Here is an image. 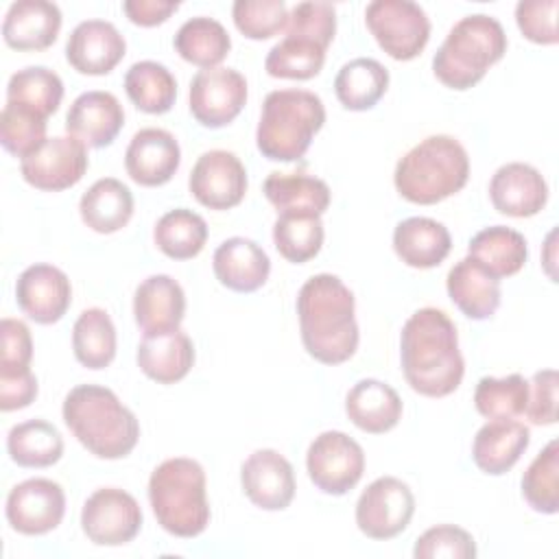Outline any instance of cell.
Returning a JSON list of instances; mask_svg holds the SVG:
<instances>
[{
    "mask_svg": "<svg viewBox=\"0 0 559 559\" xmlns=\"http://www.w3.org/2000/svg\"><path fill=\"white\" fill-rule=\"evenodd\" d=\"M400 358L406 382L426 397L454 393L465 373L456 325L439 308H419L406 319Z\"/></svg>",
    "mask_w": 559,
    "mask_h": 559,
    "instance_id": "1",
    "label": "cell"
},
{
    "mask_svg": "<svg viewBox=\"0 0 559 559\" xmlns=\"http://www.w3.org/2000/svg\"><path fill=\"white\" fill-rule=\"evenodd\" d=\"M354 293L332 273L312 275L297 295L299 332L306 352L323 365H341L358 349Z\"/></svg>",
    "mask_w": 559,
    "mask_h": 559,
    "instance_id": "2",
    "label": "cell"
},
{
    "mask_svg": "<svg viewBox=\"0 0 559 559\" xmlns=\"http://www.w3.org/2000/svg\"><path fill=\"white\" fill-rule=\"evenodd\" d=\"M61 413L76 441L98 459H122L140 439L135 415L107 386H74L66 395Z\"/></svg>",
    "mask_w": 559,
    "mask_h": 559,
    "instance_id": "3",
    "label": "cell"
},
{
    "mask_svg": "<svg viewBox=\"0 0 559 559\" xmlns=\"http://www.w3.org/2000/svg\"><path fill=\"white\" fill-rule=\"evenodd\" d=\"M469 157L452 135H428L395 166V190L411 203H439L467 183Z\"/></svg>",
    "mask_w": 559,
    "mask_h": 559,
    "instance_id": "4",
    "label": "cell"
},
{
    "mask_svg": "<svg viewBox=\"0 0 559 559\" xmlns=\"http://www.w3.org/2000/svg\"><path fill=\"white\" fill-rule=\"evenodd\" d=\"M148 502L157 524L175 537H197L210 524L205 472L186 456L166 459L148 478Z\"/></svg>",
    "mask_w": 559,
    "mask_h": 559,
    "instance_id": "5",
    "label": "cell"
},
{
    "mask_svg": "<svg viewBox=\"0 0 559 559\" xmlns=\"http://www.w3.org/2000/svg\"><path fill=\"white\" fill-rule=\"evenodd\" d=\"M325 122V107L314 92L273 90L262 103L255 131L258 151L273 162H297Z\"/></svg>",
    "mask_w": 559,
    "mask_h": 559,
    "instance_id": "6",
    "label": "cell"
},
{
    "mask_svg": "<svg viewBox=\"0 0 559 559\" xmlns=\"http://www.w3.org/2000/svg\"><path fill=\"white\" fill-rule=\"evenodd\" d=\"M507 52L502 24L485 13L461 17L432 57L435 76L452 90L474 87Z\"/></svg>",
    "mask_w": 559,
    "mask_h": 559,
    "instance_id": "7",
    "label": "cell"
},
{
    "mask_svg": "<svg viewBox=\"0 0 559 559\" xmlns=\"http://www.w3.org/2000/svg\"><path fill=\"white\" fill-rule=\"evenodd\" d=\"M365 22L378 46L395 61L415 59L430 37L426 11L411 0H373L365 9Z\"/></svg>",
    "mask_w": 559,
    "mask_h": 559,
    "instance_id": "8",
    "label": "cell"
},
{
    "mask_svg": "<svg viewBox=\"0 0 559 559\" xmlns=\"http://www.w3.org/2000/svg\"><path fill=\"white\" fill-rule=\"evenodd\" d=\"M306 469L317 489L330 496H343L362 478L365 452L349 435L325 430L310 443Z\"/></svg>",
    "mask_w": 559,
    "mask_h": 559,
    "instance_id": "9",
    "label": "cell"
},
{
    "mask_svg": "<svg viewBox=\"0 0 559 559\" xmlns=\"http://www.w3.org/2000/svg\"><path fill=\"white\" fill-rule=\"evenodd\" d=\"M81 528L96 546H122L140 533L142 509L129 491L100 487L83 504Z\"/></svg>",
    "mask_w": 559,
    "mask_h": 559,
    "instance_id": "10",
    "label": "cell"
},
{
    "mask_svg": "<svg viewBox=\"0 0 559 559\" xmlns=\"http://www.w3.org/2000/svg\"><path fill=\"white\" fill-rule=\"evenodd\" d=\"M415 513V498L406 483L395 476L376 478L356 502V524L371 539L400 535Z\"/></svg>",
    "mask_w": 559,
    "mask_h": 559,
    "instance_id": "11",
    "label": "cell"
},
{
    "mask_svg": "<svg viewBox=\"0 0 559 559\" xmlns=\"http://www.w3.org/2000/svg\"><path fill=\"white\" fill-rule=\"evenodd\" d=\"M247 103V81L234 68L199 70L190 83V111L199 124L218 129L229 124Z\"/></svg>",
    "mask_w": 559,
    "mask_h": 559,
    "instance_id": "12",
    "label": "cell"
},
{
    "mask_svg": "<svg viewBox=\"0 0 559 559\" xmlns=\"http://www.w3.org/2000/svg\"><path fill=\"white\" fill-rule=\"evenodd\" d=\"M85 144L72 135L48 138L37 151L20 162L26 183L37 190L59 192L79 183L87 170Z\"/></svg>",
    "mask_w": 559,
    "mask_h": 559,
    "instance_id": "13",
    "label": "cell"
},
{
    "mask_svg": "<svg viewBox=\"0 0 559 559\" xmlns=\"http://www.w3.org/2000/svg\"><path fill=\"white\" fill-rule=\"evenodd\" d=\"M7 522L22 535H44L57 528L66 513V493L50 478H28L7 496Z\"/></svg>",
    "mask_w": 559,
    "mask_h": 559,
    "instance_id": "14",
    "label": "cell"
},
{
    "mask_svg": "<svg viewBox=\"0 0 559 559\" xmlns=\"http://www.w3.org/2000/svg\"><path fill=\"white\" fill-rule=\"evenodd\" d=\"M188 186L201 205L210 210H229L245 199L247 170L234 153L214 148L197 159Z\"/></svg>",
    "mask_w": 559,
    "mask_h": 559,
    "instance_id": "15",
    "label": "cell"
},
{
    "mask_svg": "<svg viewBox=\"0 0 559 559\" xmlns=\"http://www.w3.org/2000/svg\"><path fill=\"white\" fill-rule=\"evenodd\" d=\"M245 496L264 511H282L295 498V472L286 456L264 448L249 454L240 467Z\"/></svg>",
    "mask_w": 559,
    "mask_h": 559,
    "instance_id": "16",
    "label": "cell"
},
{
    "mask_svg": "<svg viewBox=\"0 0 559 559\" xmlns=\"http://www.w3.org/2000/svg\"><path fill=\"white\" fill-rule=\"evenodd\" d=\"M15 299L20 310L35 323H57L72 301L68 275L52 264H33L24 269L15 282Z\"/></svg>",
    "mask_w": 559,
    "mask_h": 559,
    "instance_id": "17",
    "label": "cell"
},
{
    "mask_svg": "<svg viewBox=\"0 0 559 559\" xmlns=\"http://www.w3.org/2000/svg\"><path fill=\"white\" fill-rule=\"evenodd\" d=\"M181 164V148L175 135L166 129H140L124 153L127 175L140 186H164L173 179Z\"/></svg>",
    "mask_w": 559,
    "mask_h": 559,
    "instance_id": "18",
    "label": "cell"
},
{
    "mask_svg": "<svg viewBox=\"0 0 559 559\" xmlns=\"http://www.w3.org/2000/svg\"><path fill=\"white\" fill-rule=\"evenodd\" d=\"M127 41L120 31L105 20H85L74 26L66 44L68 63L81 72L100 76L111 72L124 57Z\"/></svg>",
    "mask_w": 559,
    "mask_h": 559,
    "instance_id": "19",
    "label": "cell"
},
{
    "mask_svg": "<svg viewBox=\"0 0 559 559\" xmlns=\"http://www.w3.org/2000/svg\"><path fill=\"white\" fill-rule=\"evenodd\" d=\"M124 124V109L111 92H83L66 114V131L85 146H109Z\"/></svg>",
    "mask_w": 559,
    "mask_h": 559,
    "instance_id": "20",
    "label": "cell"
},
{
    "mask_svg": "<svg viewBox=\"0 0 559 559\" xmlns=\"http://www.w3.org/2000/svg\"><path fill=\"white\" fill-rule=\"evenodd\" d=\"M489 199L500 214L528 218L544 210L548 183L537 168L522 162L500 166L489 181Z\"/></svg>",
    "mask_w": 559,
    "mask_h": 559,
    "instance_id": "21",
    "label": "cell"
},
{
    "mask_svg": "<svg viewBox=\"0 0 559 559\" xmlns=\"http://www.w3.org/2000/svg\"><path fill=\"white\" fill-rule=\"evenodd\" d=\"M135 323L144 334L177 330L186 314V295L170 275H151L140 282L133 295Z\"/></svg>",
    "mask_w": 559,
    "mask_h": 559,
    "instance_id": "22",
    "label": "cell"
},
{
    "mask_svg": "<svg viewBox=\"0 0 559 559\" xmlns=\"http://www.w3.org/2000/svg\"><path fill=\"white\" fill-rule=\"evenodd\" d=\"M216 280L236 293H253L264 286L271 273V260L266 251L242 236L221 242L212 258Z\"/></svg>",
    "mask_w": 559,
    "mask_h": 559,
    "instance_id": "23",
    "label": "cell"
},
{
    "mask_svg": "<svg viewBox=\"0 0 559 559\" xmlns=\"http://www.w3.org/2000/svg\"><path fill=\"white\" fill-rule=\"evenodd\" d=\"M61 28V11L48 0H17L2 22V37L15 50H46Z\"/></svg>",
    "mask_w": 559,
    "mask_h": 559,
    "instance_id": "24",
    "label": "cell"
},
{
    "mask_svg": "<svg viewBox=\"0 0 559 559\" xmlns=\"http://www.w3.org/2000/svg\"><path fill=\"white\" fill-rule=\"evenodd\" d=\"M445 288L452 304L474 321L493 317L500 306V280L487 273L469 255L448 271Z\"/></svg>",
    "mask_w": 559,
    "mask_h": 559,
    "instance_id": "25",
    "label": "cell"
},
{
    "mask_svg": "<svg viewBox=\"0 0 559 559\" xmlns=\"http://www.w3.org/2000/svg\"><path fill=\"white\" fill-rule=\"evenodd\" d=\"M135 358L146 378L159 384H175L192 369L194 345L179 328L162 334H144Z\"/></svg>",
    "mask_w": 559,
    "mask_h": 559,
    "instance_id": "26",
    "label": "cell"
},
{
    "mask_svg": "<svg viewBox=\"0 0 559 559\" xmlns=\"http://www.w3.org/2000/svg\"><path fill=\"white\" fill-rule=\"evenodd\" d=\"M531 443V432L515 419H489L474 437L472 459L485 474L509 472Z\"/></svg>",
    "mask_w": 559,
    "mask_h": 559,
    "instance_id": "27",
    "label": "cell"
},
{
    "mask_svg": "<svg viewBox=\"0 0 559 559\" xmlns=\"http://www.w3.org/2000/svg\"><path fill=\"white\" fill-rule=\"evenodd\" d=\"M393 249L404 264L413 269H432L448 258L452 238L443 223L428 216H411L395 225Z\"/></svg>",
    "mask_w": 559,
    "mask_h": 559,
    "instance_id": "28",
    "label": "cell"
},
{
    "mask_svg": "<svg viewBox=\"0 0 559 559\" xmlns=\"http://www.w3.org/2000/svg\"><path fill=\"white\" fill-rule=\"evenodd\" d=\"M345 413L356 428L369 435H382L397 426L402 417V400L386 382L365 378L349 389Z\"/></svg>",
    "mask_w": 559,
    "mask_h": 559,
    "instance_id": "29",
    "label": "cell"
},
{
    "mask_svg": "<svg viewBox=\"0 0 559 559\" xmlns=\"http://www.w3.org/2000/svg\"><path fill=\"white\" fill-rule=\"evenodd\" d=\"M262 190L277 214L321 216L330 205L328 183L306 173H271Z\"/></svg>",
    "mask_w": 559,
    "mask_h": 559,
    "instance_id": "30",
    "label": "cell"
},
{
    "mask_svg": "<svg viewBox=\"0 0 559 559\" xmlns=\"http://www.w3.org/2000/svg\"><path fill=\"white\" fill-rule=\"evenodd\" d=\"M79 212L90 229L98 234H114L131 221L133 194L120 179L105 177L83 192Z\"/></svg>",
    "mask_w": 559,
    "mask_h": 559,
    "instance_id": "31",
    "label": "cell"
},
{
    "mask_svg": "<svg viewBox=\"0 0 559 559\" xmlns=\"http://www.w3.org/2000/svg\"><path fill=\"white\" fill-rule=\"evenodd\" d=\"M467 255L474 258L493 277L515 275L528 258L526 238L504 225L480 229L467 245Z\"/></svg>",
    "mask_w": 559,
    "mask_h": 559,
    "instance_id": "32",
    "label": "cell"
},
{
    "mask_svg": "<svg viewBox=\"0 0 559 559\" xmlns=\"http://www.w3.org/2000/svg\"><path fill=\"white\" fill-rule=\"evenodd\" d=\"M389 87V70L369 57H358L347 61L336 79L334 92L338 103L352 111L371 109Z\"/></svg>",
    "mask_w": 559,
    "mask_h": 559,
    "instance_id": "33",
    "label": "cell"
},
{
    "mask_svg": "<svg viewBox=\"0 0 559 559\" xmlns=\"http://www.w3.org/2000/svg\"><path fill=\"white\" fill-rule=\"evenodd\" d=\"M231 48L229 33L214 17H190L186 20L175 35V50L188 63H194L203 70L218 68Z\"/></svg>",
    "mask_w": 559,
    "mask_h": 559,
    "instance_id": "34",
    "label": "cell"
},
{
    "mask_svg": "<svg viewBox=\"0 0 559 559\" xmlns=\"http://www.w3.org/2000/svg\"><path fill=\"white\" fill-rule=\"evenodd\" d=\"M7 450L11 461L20 467H48L61 459L63 439L52 424L28 419L9 430Z\"/></svg>",
    "mask_w": 559,
    "mask_h": 559,
    "instance_id": "35",
    "label": "cell"
},
{
    "mask_svg": "<svg viewBox=\"0 0 559 559\" xmlns=\"http://www.w3.org/2000/svg\"><path fill=\"white\" fill-rule=\"evenodd\" d=\"M153 240L164 255L173 260H190L205 247L207 223L201 214L188 207H175L155 223Z\"/></svg>",
    "mask_w": 559,
    "mask_h": 559,
    "instance_id": "36",
    "label": "cell"
},
{
    "mask_svg": "<svg viewBox=\"0 0 559 559\" xmlns=\"http://www.w3.org/2000/svg\"><path fill=\"white\" fill-rule=\"evenodd\" d=\"M129 100L146 114H166L177 98V81L164 63L138 61L124 74Z\"/></svg>",
    "mask_w": 559,
    "mask_h": 559,
    "instance_id": "37",
    "label": "cell"
},
{
    "mask_svg": "<svg viewBox=\"0 0 559 559\" xmlns=\"http://www.w3.org/2000/svg\"><path fill=\"white\" fill-rule=\"evenodd\" d=\"M72 349L87 369H105L116 356V328L107 310L87 308L72 328Z\"/></svg>",
    "mask_w": 559,
    "mask_h": 559,
    "instance_id": "38",
    "label": "cell"
},
{
    "mask_svg": "<svg viewBox=\"0 0 559 559\" xmlns=\"http://www.w3.org/2000/svg\"><path fill=\"white\" fill-rule=\"evenodd\" d=\"M63 98V83L57 72L44 66H28L11 74L7 103L22 105L44 118L52 116Z\"/></svg>",
    "mask_w": 559,
    "mask_h": 559,
    "instance_id": "39",
    "label": "cell"
},
{
    "mask_svg": "<svg viewBox=\"0 0 559 559\" xmlns=\"http://www.w3.org/2000/svg\"><path fill=\"white\" fill-rule=\"evenodd\" d=\"M325 61V46L301 35H286L275 44L264 61V70L275 79L306 81L321 72Z\"/></svg>",
    "mask_w": 559,
    "mask_h": 559,
    "instance_id": "40",
    "label": "cell"
},
{
    "mask_svg": "<svg viewBox=\"0 0 559 559\" xmlns=\"http://www.w3.org/2000/svg\"><path fill=\"white\" fill-rule=\"evenodd\" d=\"M273 242L282 258L295 264L312 260L323 245V223L317 214H280L273 225Z\"/></svg>",
    "mask_w": 559,
    "mask_h": 559,
    "instance_id": "41",
    "label": "cell"
},
{
    "mask_svg": "<svg viewBox=\"0 0 559 559\" xmlns=\"http://www.w3.org/2000/svg\"><path fill=\"white\" fill-rule=\"evenodd\" d=\"M528 382L520 373L507 378H480L474 391L476 411L487 419H515L524 415Z\"/></svg>",
    "mask_w": 559,
    "mask_h": 559,
    "instance_id": "42",
    "label": "cell"
},
{
    "mask_svg": "<svg viewBox=\"0 0 559 559\" xmlns=\"http://www.w3.org/2000/svg\"><path fill=\"white\" fill-rule=\"evenodd\" d=\"M522 496L533 511H559V443L552 439L526 467L522 476Z\"/></svg>",
    "mask_w": 559,
    "mask_h": 559,
    "instance_id": "43",
    "label": "cell"
},
{
    "mask_svg": "<svg viewBox=\"0 0 559 559\" xmlns=\"http://www.w3.org/2000/svg\"><path fill=\"white\" fill-rule=\"evenodd\" d=\"M46 118L15 103H7L0 114L2 146L24 159L46 142Z\"/></svg>",
    "mask_w": 559,
    "mask_h": 559,
    "instance_id": "44",
    "label": "cell"
},
{
    "mask_svg": "<svg viewBox=\"0 0 559 559\" xmlns=\"http://www.w3.org/2000/svg\"><path fill=\"white\" fill-rule=\"evenodd\" d=\"M236 28L249 39H269L288 24L282 0H236L231 7Z\"/></svg>",
    "mask_w": 559,
    "mask_h": 559,
    "instance_id": "45",
    "label": "cell"
},
{
    "mask_svg": "<svg viewBox=\"0 0 559 559\" xmlns=\"http://www.w3.org/2000/svg\"><path fill=\"white\" fill-rule=\"evenodd\" d=\"M415 559H474L476 557V542L474 537L454 524H439L428 528L424 535L417 537L413 548Z\"/></svg>",
    "mask_w": 559,
    "mask_h": 559,
    "instance_id": "46",
    "label": "cell"
},
{
    "mask_svg": "<svg viewBox=\"0 0 559 559\" xmlns=\"http://www.w3.org/2000/svg\"><path fill=\"white\" fill-rule=\"evenodd\" d=\"M336 33V13L330 2H299L288 13L286 35H301L330 46Z\"/></svg>",
    "mask_w": 559,
    "mask_h": 559,
    "instance_id": "47",
    "label": "cell"
},
{
    "mask_svg": "<svg viewBox=\"0 0 559 559\" xmlns=\"http://www.w3.org/2000/svg\"><path fill=\"white\" fill-rule=\"evenodd\" d=\"M557 0H522L515 7L518 28L533 44H557Z\"/></svg>",
    "mask_w": 559,
    "mask_h": 559,
    "instance_id": "48",
    "label": "cell"
},
{
    "mask_svg": "<svg viewBox=\"0 0 559 559\" xmlns=\"http://www.w3.org/2000/svg\"><path fill=\"white\" fill-rule=\"evenodd\" d=\"M524 415L535 426H550L557 421V371L544 369L528 382V402Z\"/></svg>",
    "mask_w": 559,
    "mask_h": 559,
    "instance_id": "49",
    "label": "cell"
},
{
    "mask_svg": "<svg viewBox=\"0 0 559 559\" xmlns=\"http://www.w3.org/2000/svg\"><path fill=\"white\" fill-rule=\"evenodd\" d=\"M0 338V371L28 369L33 358V338L28 325L20 319H2Z\"/></svg>",
    "mask_w": 559,
    "mask_h": 559,
    "instance_id": "50",
    "label": "cell"
},
{
    "mask_svg": "<svg viewBox=\"0 0 559 559\" xmlns=\"http://www.w3.org/2000/svg\"><path fill=\"white\" fill-rule=\"evenodd\" d=\"M37 397V378L28 369L0 371V408L4 413L26 408Z\"/></svg>",
    "mask_w": 559,
    "mask_h": 559,
    "instance_id": "51",
    "label": "cell"
},
{
    "mask_svg": "<svg viewBox=\"0 0 559 559\" xmlns=\"http://www.w3.org/2000/svg\"><path fill=\"white\" fill-rule=\"evenodd\" d=\"M177 9H179V2H173V0H127V2H122V11L138 26H157V24L166 22Z\"/></svg>",
    "mask_w": 559,
    "mask_h": 559,
    "instance_id": "52",
    "label": "cell"
}]
</instances>
